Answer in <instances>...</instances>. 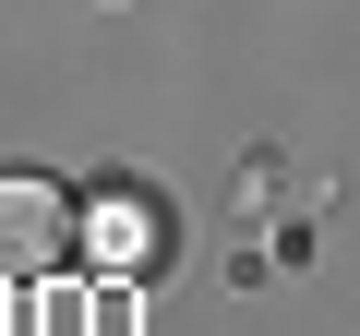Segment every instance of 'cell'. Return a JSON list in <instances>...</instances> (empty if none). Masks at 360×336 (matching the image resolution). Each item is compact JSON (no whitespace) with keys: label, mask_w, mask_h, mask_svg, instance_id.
Returning a JSON list of instances; mask_svg holds the SVG:
<instances>
[{"label":"cell","mask_w":360,"mask_h":336,"mask_svg":"<svg viewBox=\"0 0 360 336\" xmlns=\"http://www.w3.org/2000/svg\"><path fill=\"white\" fill-rule=\"evenodd\" d=\"M72 252H84L72 193L37 181V168H0V288H25V276H49V264H72Z\"/></svg>","instance_id":"6da1fadb"},{"label":"cell","mask_w":360,"mask_h":336,"mask_svg":"<svg viewBox=\"0 0 360 336\" xmlns=\"http://www.w3.org/2000/svg\"><path fill=\"white\" fill-rule=\"evenodd\" d=\"M84 252H96L108 276H144V264L168 252V217H156L144 193H108V205H84Z\"/></svg>","instance_id":"7a4b0ae2"}]
</instances>
